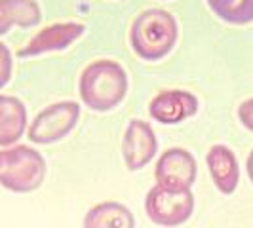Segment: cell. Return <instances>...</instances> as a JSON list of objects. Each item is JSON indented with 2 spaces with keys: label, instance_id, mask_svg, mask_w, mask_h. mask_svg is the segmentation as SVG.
Segmentation results:
<instances>
[{
  "label": "cell",
  "instance_id": "cell-15",
  "mask_svg": "<svg viewBox=\"0 0 253 228\" xmlns=\"http://www.w3.org/2000/svg\"><path fill=\"white\" fill-rule=\"evenodd\" d=\"M10 76H12V53L6 44L0 42V88L8 84Z\"/></svg>",
  "mask_w": 253,
  "mask_h": 228
},
{
  "label": "cell",
  "instance_id": "cell-9",
  "mask_svg": "<svg viewBox=\"0 0 253 228\" xmlns=\"http://www.w3.org/2000/svg\"><path fill=\"white\" fill-rule=\"evenodd\" d=\"M198 113V99L185 89H168L152 97L149 103V114L156 122L171 126L187 120Z\"/></svg>",
  "mask_w": 253,
  "mask_h": 228
},
{
  "label": "cell",
  "instance_id": "cell-5",
  "mask_svg": "<svg viewBox=\"0 0 253 228\" xmlns=\"http://www.w3.org/2000/svg\"><path fill=\"white\" fill-rule=\"evenodd\" d=\"M80 118V105L75 101H59L46 107L29 127V139L37 145H51L67 137Z\"/></svg>",
  "mask_w": 253,
  "mask_h": 228
},
{
  "label": "cell",
  "instance_id": "cell-17",
  "mask_svg": "<svg viewBox=\"0 0 253 228\" xmlns=\"http://www.w3.org/2000/svg\"><path fill=\"white\" fill-rule=\"evenodd\" d=\"M248 175H250V179H252V183H253V151L250 152V156H248Z\"/></svg>",
  "mask_w": 253,
  "mask_h": 228
},
{
  "label": "cell",
  "instance_id": "cell-2",
  "mask_svg": "<svg viewBox=\"0 0 253 228\" xmlns=\"http://www.w3.org/2000/svg\"><path fill=\"white\" fill-rule=\"evenodd\" d=\"M179 25L166 10L152 8L141 12L129 29V42L133 51L145 61H158L177 44Z\"/></svg>",
  "mask_w": 253,
  "mask_h": 228
},
{
  "label": "cell",
  "instance_id": "cell-10",
  "mask_svg": "<svg viewBox=\"0 0 253 228\" xmlns=\"http://www.w3.org/2000/svg\"><path fill=\"white\" fill-rule=\"evenodd\" d=\"M206 164H208L210 175L213 179L217 190L225 196H230L240 181V167H238V160L234 152L225 145H213L208 151Z\"/></svg>",
  "mask_w": 253,
  "mask_h": 228
},
{
  "label": "cell",
  "instance_id": "cell-12",
  "mask_svg": "<svg viewBox=\"0 0 253 228\" xmlns=\"http://www.w3.org/2000/svg\"><path fill=\"white\" fill-rule=\"evenodd\" d=\"M40 19L42 12L35 0H0V35L13 27H35Z\"/></svg>",
  "mask_w": 253,
  "mask_h": 228
},
{
  "label": "cell",
  "instance_id": "cell-16",
  "mask_svg": "<svg viewBox=\"0 0 253 228\" xmlns=\"http://www.w3.org/2000/svg\"><path fill=\"white\" fill-rule=\"evenodd\" d=\"M238 118H240V122L250 131H253V97L240 103V107H238Z\"/></svg>",
  "mask_w": 253,
  "mask_h": 228
},
{
  "label": "cell",
  "instance_id": "cell-13",
  "mask_svg": "<svg viewBox=\"0 0 253 228\" xmlns=\"http://www.w3.org/2000/svg\"><path fill=\"white\" fill-rule=\"evenodd\" d=\"M84 228H135V219L124 203L103 202L86 213Z\"/></svg>",
  "mask_w": 253,
  "mask_h": 228
},
{
  "label": "cell",
  "instance_id": "cell-4",
  "mask_svg": "<svg viewBox=\"0 0 253 228\" xmlns=\"http://www.w3.org/2000/svg\"><path fill=\"white\" fill-rule=\"evenodd\" d=\"M145 211L158 227H179L192 217L194 196L190 190H171L156 185L145 198Z\"/></svg>",
  "mask_w": 253,
  "mask_h": 228
},
{
  "label": "cell",
  "instance_id": "cell-14",
  "mask_svg": "<svg viewBox=\"0 0 253 228\" xmlns=\"http://www.w3.org/2000/svg\"><path fill=\"white\" fill-rule=\"evenodd\" d=\"M219 19L232 25H248L253 21V0H206Z\"/></svg>",
  "mask_w": 253,
  "mask_h": 228
},
{
  "label": "cell",
  "instance_id": "cell-11",
  "mask_svg": "<svg viewBox=\"0 0 253 228\" xmlns=\"http://www.w3.org/2000/svg\"><path fill=\"white\" fill-rule=\"evenodd\" d=\"M27 129V109L25 105L10 97L0 95V147L15 145L23 137Z\"/></svg>",
  "mask_w": 253,
  "mask_h": 228
},
{
  "label": "cell",
  "instance_id": "cell-8",
  "mask_svg": "<svg viewBox=\"0 0 253 228\" xmlns=\"http://www.w3.org/2000/svg\"><path fill=\"white\" fill-rule=\"evenodd\" d=\"M86 33V27L78 21H63L42 29L38 35L29 40V44L17 51L19 57H35L48 51H57L69 48L73 42Z\"/></svg>",
  "mask_w": 253,
  "mask_h": 228
},
{
  "label": "cell",
  "instance_id": "cell-6",
  "mask_svg": "<svg viewBox=\"0 0 253 228\" xmlns=\"http://www.w3.org/2000/svg\"><path fill=\"white\" fill-rule=\"evenodd\" d=\"M196 160L185 149L166 151L154 167V179L158 187L171 190H190L196 181Z\"/></svg>",
  "mask_w": 253,
  "mask_h": 228
},
{
  "label": "cell",
  "instance_id": "cell-7",
  "mask_svg": "<svg viewBox=\"0 0 253 228\" xmlns=\"http://www.w3.org/2000/svg\"><path fill=\"white\" fill-rule=\"evenodd\" d=\"M158 151L152 127L143 120H131L122 139V156L129 171H137L151 162Z\"/></svg>",
  "mask_w": 253,
  "mask_h": 228
},
{
  "label": "cell",
  "instance_id": "cell-3",
  "mask_svg": "<svg viewBox=\"0 0 253 228\" xmlns=\"http://www.w3.org/2000/svg\"><path fill=\"white\" fill-rule=\"evenodd\" d=\"M46 160L33 147L17 145L0 151V185L4 189L27 194L44 183Z\"/></svg>",
  "mask_w": 253,
  "mask_h": 228
},
{
  "label": "cell",
  "instance_id": "cell-1",
  "mask_svg": "<svg viewBox=\"0 0 253 228\" xmlns=\"http://www.w3.org/2000/svg\"><path fill=\"white\" fill-rule=\"evenodd\" d=\"M80 99L91 111L107 113L118 107L127 93V75L124 67L113 59L89 63L80 75Z\"/></svg>",
  "mask_w": 253,
  "mask_h": 228
}]
</instances>
